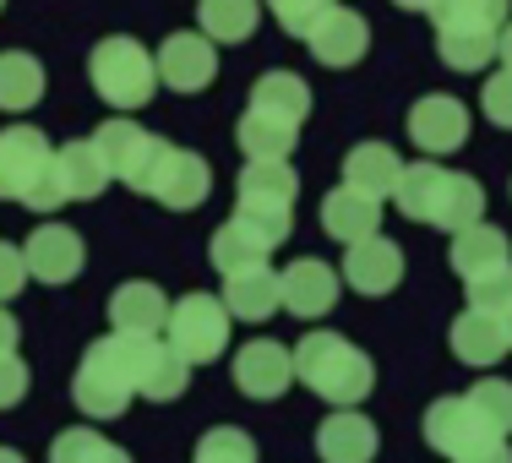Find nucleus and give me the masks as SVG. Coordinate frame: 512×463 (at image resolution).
<instances>
[{
    "mask_svg": "<svg viewBox=\"0 0 512 463\" xmlns=\"http://www.w3.org/2000/svg\"><path fill=\"white\" fill-rule=\"evenodd\" d=\"M0 463H28V458H22L17 447H0Z\"/></svg>",
    "mask_w": 512,
    "mask_h": 463,
    "instance_id": "nucleus-45",
    "label": "nucleus"
},
{
    "mask_svg": "<svg viewBox=\"0 0 512 463\" xmlns=\"http://www.w3.org/2000/svg\"><path fill=\"white\" fill-rule=\"evenodd\" d=\"M186 387H191V360L180 355L175 344H158V338H148V349H142V376H137V398L175 404Z\"/></svg>",
    "mask_w": 512,
    "mask_h": 463,
    "instance_id": "nucleus-25",
    "label": "nucleus"
},
{
    "mask_svg": "<svg viewBox=\"0 0 512 463\" xmlns=\"http://www.w3.org/2000/svg\"><path fill=\"white\" fill-rule=\"evenodd\" d=\"M376 224H382V202L365 197L355 186H338L322 197V229L327 240H338V246H355V240L376 235Z\"/></svg>",
    "mask_w": 512,
    "mask_h": 463,
    "instance_id": "nucleus-21",
    "label": "nucleus"
},
{
    "mask_svg": "<svg viewBox=\"0 0 512 463\" xmlns=\"http://www.w3.org/2000/svg\"><path fill=\"white\" fill-rule=\"evenodd\" d=\"M306 44H311V55L322 60V66L344 71V66H355V60H365V50H371V22H365L360 11H349V6H333L306 33Z\"/></svg>",
    "mask_w": 512,
    "mask_h": 463,
    "instance_id": "nucleus-17",
    "label": "nucleus"
},
{
    "mask_svg": "<svg viewBox=\"0 0 512 463\" xmlns=\"http://www.w3.org/2000/svg\"><path fill=\"white\" fill-rule=\"evenodd\" d=\"M463 289H469V306H474V311L502 316V311L512 306V262H507V267H491V273L463 278Z\"/></svg>",
    "mask_w": 512,
    "mask_h": 463,
    "instance_id": "nucleus-36",
    "label": "nucleus"
},
{
    "mask_svg": "<svg viewBox=\"0 0 512 463\" xmlns=\"http://www.w3.org/2000/svg\"><path fill=\"white\" fill-rule=\"evenodd\" d=\"M425 442H431V453H442V458H458V453H469V447H480V442H507V436H491L485 431V420L469 409V398H436L431 409H425Z\"/></svg>",
    "mask_w": 512,
    "mask_h": 463,
    "instance_id": "nucleus-16",
    "label": "nucleus"
},
{
    "mask_svg": "<svg viewBox=\"0 0 512 463\" xmlns=\"http://www.w3.org/2000/svg\"><path fill=\"white\" fill-rule=\"evenodd\" d=\"M142 349L148 338H126V333H104L88 344L77 376H71V404L93 420H115L126 414V404L137 398V376H142Z\"/></svg>",
    "mask_w": 512,
    "mask_h": 463,
    "instance_id": "nucleus-2",
    "label": "nucleus"
},
{
    "mask_svg": "<svg viewBox=\"0 0 512 463\" xmlns=\"http://www.w3.org/2000/svg\"><path fill=\"white\" fill-rule=\"evenodd\" d=\"M55 175H60V186H66V197L71 202H93V197H104V186H109V169H104V158L99 148H93V137L88 142H66V148H55Z\"/></svg>",
    "mask_w": 512,
    "mask_h": 463,
    "instance_id": "nucleus-28",
    "label": "nucleus"
},
{
    "mask_svg": "<svg viewBox=\"0 0 512 463\" xmlns=\"http://www.w3.org/2000/svg\"><path fill=\"white\" fill-rule=\"evenodd\" d=\"M447 257H453V273L458 278H474V273H491V267H507L512 262V246L507 235L496 224H469L453 235V246H447Z\"/></svg>",
    "mask_w": 512,
    "mask_h": 463,
    "instance_id": "nucleus-27",
    "label": "nucleus"
},
{
    "mask_svg": "<svg viewBox=\"0 0 512 463\" xmlns=\"http://www.w3.org/2000/svg\"><path fill=\"white\" fill-rule=\"evenodd\" d=\"M436 55L453 71H485L496 60V33H436Z\"/></svg>",
    "mask_w": 512,
    "mask_h": 463,
    "instance_id": "nucleus-34",
    "label": "nucleus"
},
{
    "mask_svg": "<svg viewBox=\"0 0 512 463\" xmlns=\"http://www.w3.org/2000/svg\"><path fill=\"white\" fill-rule=\"evenodd\" d=\"M316 453H322V463H371L376 458V425L360 409H333L316 425Z\"/></svg>",
    "mask_w": 512,
    "mask_h": 463,
    "instance_id": "nucleus-19",
    "label": "nucleus"
},
{
    "mask_svg": "<svg viewBox=\"0 0 512 463\" xmlns=\"http://www.w3.org/2000/svg\"><path fill=\"white\" fill-rule=\"evenodd\" d=\"M44 99V66L28 50H6L0 55V109L6 115H22Z\"/></svg>",
    "mask_w": 512,
    "mask_h": 463,
    "instance_id": "nucleus-30",
    "label": "nucleus"
},
{
    "mask_svg": "<svg viewBox=\"0 0 512 463\" xmlns=\"http://www.w3.org/2000/svg\"><path fill=\"white\" fill-rule=\"evenodd\" d=\"M88 77H93V93H99L104 104H115L120 115H131V109L153 104V93H158V60L142 50L131 33H109V39L93 44Z\"/></svg>",
    "mask_w": 512,
    "mask_h": 463,
    "instance_id": "nucleus-4",
    "label": "nucleus"
},
{
    "mask_svg": "<svg viewBox=\"0 0 512 463\" xmlns=\"http://www.w3.org/2000/svg\"><path fill=\"white\" fill-rule=\"evenodd\" d=\"M191 463H256V442L240 425H213L197 442V458Z\"/></svg>",
    "mask_w": 512,
    "mask_h": 463,
    "instance_id": "nucleus-35",
    "label": "nucleus"
},
{
    "mask_svg": "<svg viewBox=\"0 0 512 463\" xmlns=\"http://www.w3.org/2000/svg\"><path fill=\"white\" fill-rule=\"evenodd\" d=\"M50 164H55V148L44 142V131L6 126L0 131V202H22Z\"/></svg>",
    "mask_w": 512,
    "mask_h": 463,
    "instance_id": "nucleus-13",
    "label": "nucleus"
},
{
    "mask_svg": "<svg viewBox=\"0 0 512 463\" xmlns=\"http://www.w3.org/2000/svg\"><path fill=\"white\" fill-rule=\"evenodd\" d=\"M17 344H22V327H17V316L0 306V355H17Z\"/></svg>",
    "mask_w": 512,
    "mask_h": 463,
    "instance_id": "nucleus-42",
    "label": "nucleus"
},
{
    "mask_svg": "<svg viewBox=\"0 0 512 463\" xmlns=\"http://www.w3.org/2000/svg\"><path fill=\"white\" fill-rule=\"evenodd\" d=\"M436 33H502L507 28V0H436L431 6Z\"/></svg>",
    "mask_w": 512,
    "mask_h": 463,
    "instance_id": "nucleus-31",
    "label": "nucleus"
},
{
    "mask_svg": "<svg viewBox=\"0 0 512 463\" xmlns=\"http://www.w3.org/2000/svg\"><path fill=\"white\" fill-rule=\"evenodd\" d=\"M333 6H338V0H267V11L278 17V28H284L289 39H306V33H311Z\"/></svg>",
    "mask_w": 512,
    "mask_h": 463,
    "instance_id": "nucleus-37",
    "label": "nucleus"
},
{
    "mask_svg": "<svg viewBox=\"0 0 512 463\" xmlns=\"http://www.w3.org/2000/svg\"><path fill=\"white\" fill-rule=\"evenodd\" d=\"M463 398H469V409L485 420L491 436H512V382H502V376H480Z\"/></svg>",
    "mask_w": 512,
    "mask_h": 463,
    "instance_id": "nucleus-33",
    "label": "nucleus"
},
{
    "mask_svg": "<svg viewBox=\"0 0 512 463\" xmlns=\"http://www.w3.org/2000/svg\"><path fill=\"white\" fill-rule=\"evenodd\" d=\"M0 6H6V0H0Z\"/></svg>",
    "mask_w": 512,
    "mask_h": 463,
    "instance_id": "nucleus-47",
    "label": "nucleus"
},
{
    "mask_svg": "<svg viewBox=\"0 0 512 463\" xmlns=\"http://www.w3.org/2000/svg\"><path fill=\"white\" fill-rule=\"evenodd\" d=\"M224 306L235 322H267L273 311H284V295H278V273L273 267H246V273L224 278Z\"/></svg>",
    "mask_w": 512,
    "mask_h": 463,
    "instance_id": "nucleus-24",
    "label": "nucleus"
},
{
    "mask_svg": "<svg viewBox=\"0 0 512 463\" xmlns=\"http://www.w3.org/2000/svg\"><path fill=\"white\" fill-rule=\"evenodd\" d=\"M453 463H512V447L507 442H480V447H469V453H458Z\"/></svg>",
    "mask_w": 512,
    "mask_h": 463,
    "instance_id": "nucleus-41",
    "label": "nucleus"
},
{
    "mask_svg": "<svg viewBox=\"0 0 512 463\" xmlns=\"http://www.w3.org/2000/svg\"><path fill=\"white\" fill-rule=\"evenodd\" d=\"M338 284H344V273L338 267H327L322 257H295L278 273V295H284V311L300 316V322H316V316H327L338 306Z\"/></svg>",
    "mask_w": 512,
    "mask_h": 463,
    "instance_id": "nucleus-12",
    "label": "nucleus"
},
{
    "mask_svg": "<svg viewBox=\"0 0 512 463\" xmlns=\"http://www.w3.org/2000/svg\"><path fill=\"white\" fill-rule=\"evenodd\" d=\"M235 387L256 404H273V398L289 393V382H295V349H284L278 338H251V344L235 349Z\"/></svg>",
    "mask_w": 512,
    "mask_h": 463,
    "instance_id": "nucleus-8",
    "label": "nucleus"
},
{
    "mask_svg": "<svg viewBox=\"0 0 512 463\" xmlns=\"http://www.w3.org/2000/svg\"><path fill=\"white\" fill-rule=\"evenodd\" d=\"M480 109H485V120L491 126H502V131H512V71L502 66L491 82H485V93H480Z\"/></svg>",
    "mask_w": 512,
    "mask_h": 463,
    "instance_id": "nucleus-38",
    "label": "nucleus"
},
{
    "mask_svg": "<svg viewBox=\"0 0 512 463\" xmlns=\"http://www.w3.org/2000/svg\"><path fill=\"white\" fill-rule=\"evenodd\" d=\"M463 137H469V109H463V99H453V93H425V99H414V109H409V142L425 158L458 153Z\"/></svg>",
    "mask_w": 512,
    "mask_h": 463,
    "instance_id": "nucleus-9",
    "label": "nucleus"
},
{
    "mask_svg": "<svg viewBox=\"0 0 512 463\" xmlns=\"http://www.w3.org/2000/svg\"><path fill=\"white\" fill-rule=\"evenodd\" d=\"M398 175H404V158L387 148V142H355L344 158V186H355L376 202H387L398 191Z\"/></svg>",
    "mask_w": 512,
    "mask_h": 463,
    "instance_id": "nucleus-23",
    "label": "nucleus"
},
{
    "mask_svg": "<svg viewBox=\"0 0 512 463\" xmlns=\"http://www.w3.org/2000/svg\"><path fill=\"white\" fill-rule=\"evenodd\" d=\"M344 284L355 295H393L404 284V251L387 235H365L355 246H344Z\"/></svg>",
    "mask_w": 512,
    "mask_h": 463,
    "instance_id": "nucleus-15",
    "label": "nucleus"
},
{
    "mask_svg": "<svg viewBox=\"0 0 512 463\" xmlns=\"http://www.w3.org/2000/svg\"><path fill=\"white\" fill-rule=\"evenodd\" d=\"M207 191H213V169H207V158L186 153V148H169L158 158L153 180L142 197H153L158 207H169V213H191V207L207 202Z\"/></svg>",
    "mask_w": 512,
    "mask_h": 463,
    "instance_id": "nucleus-11",
    "label": "nucleus"
},
{
    "mask_svg": "<svg viewBox=\"0 0 512 463\" xmlns=\"http://www.w3.org/2000/svg\"><path fill=\"white\" fill-rule=\"evenodd\" d=\"M169 327V300L158 284H120L109 295V333L126 338H158Z\"/></svg>",
    "mask_w": 512,
    "mask_h": 463,
    "instance_id": "nucleus-18",
    "label": "nucleus"
},
{
    "mask_svg": "<svg viewBox=\"0 0 512 463\" xmlns=\"http://www.w3.org/2000/svg\"><path fill=\"white\" fill-rule=\"evenodd\" d=\"M306 115H311V88L295 71H267V77H256L246 115L235 126L240 153L246 158H289Z\"/></svg>",
    "mask_w": 512,
    "mask_h": 463,
    "instance_id": "nucleus-1",
    "label": "nucleus"
},
{
    "mask_svg": "<svg viewBox=\"0 0 512 463\" xmlns=\"http://www.w3.org/2000/svg\"><path fill=\"white\" fill-rule=\"evenodd\" d=\"M447 344H453V355L463 365H496L507 355V333H502V316H491V311H463L458 322H453V333H447Z\"/></svg>",
    "mask_w": 512,
    "mask_h": 463,
    "instance_id": "nucleus-26",
    "label": "nucleus"
},
{
    "mask_svg": "<svg viewBox=\"0 0 512 463\" xmlns=\"http://www.w3.org/2000/svg\"><path fill=\"white\" fill-rule=\"evenodd\" d=\"M447 186H453V169H442L436 158H420V164H404L393 202H398V213H404V218H414V224H436Z\"/></svg>",
    "mask_w": 512,
    "mask_h": 463,
    "instance_id": "nucleus-20",
    "label": "nucleus"
},
{
    "mask_svg": "<svg viewBox=\"0 0 512 463\" xmlns=\"http://www.w3.org/2000/svg\"><path fill=\"white\" fill-rule=\"evenodd\" d=\"M93 148H99L109 180H126L131 191H148V180H153L158 158L169 153V142L153 137L148 126H137L131 115H115V120H104V126L93 131Z\"/></svg>",
    "mask_w": 512,
    "mask_h": 463,
    "instance_id": "nucleus-6",
    "label": "nucleus"
},
{
    "mask_svg": "<svg viewBox=\"0 0 512 463\" xmlns=\"http://www.w3.org/2000/svg\"><path fill=\"white\" fill-rule=\"evenodd\" d=\"M50 463H131L126 447H115L109 436L88 431V425H71L50 442Z\"/></svg>",
    "mask_w": 512,
    "mask_h": 463,
    "instance_id": "nucleus-32",
    "label": "nucleus"
},
{
    "mask_svg": "<svg viewBox=\"0 0 512 463\" xmlns=\"http://www.w3.org/2000/svg\"><path fill=\"white\" fill-rule=\"evenodd\" d=\"M295 169H289V158H246V169H240L235 180V213L251 218V224H262L267 235L284 246L289 240V213H295Z\"/></svg>",
    "mask_w": 512,
    "mask_h": 463,
    "instance_id": "nucleus-5",
    "label": "nucleus"
},
{
    "mask_svg": "<svg viewBox=\"0 0 512 463\" xmlns=\"http://www.w3.org/2000/svg\"><path fill=\"white\" fill-rule=\"evenodd\" d=\"M496 60H502V66L512 71V17H507V28L496 33Z\"/></svg>",
    "mask_w": 512,
    "mask_h": 463,
    "instance_id": "nucleus-43",
    "label": "nucleus"
},
{
    "mask_svg": "<svg viewBox=\"0 0 512 463\" xmlns=\"http://www.w3.org/2000/svg\"><path fill=\"white\" fill-rule=\"evenodd\" d=\"M502 333H507V349H512V306L502 311Z\"/></svg>",
    "mask_w": 512,
    "mask_h": 463,
    "instance_id": "nucleus-46",
    "label": "nucleus"
},
{
    "mask_svg": "<svg viewBox=\"0 0 512 463\" xmlns=\"http://www.w3.org/2000/svg\"><path fill=\"white\" fill-rule=\"evenodd\" d=\"M153 60H158V82L169 93H202L218 77V44L207 33H169Z\"/></svg>",
    "mask_w": 512,
    "mask_h": 463,
    "instance_id": "nucleus-10",
    "label": "nucleus"
},
{
    "mask_svg": "<svg viewBox=\"0 0 512 463\" xmlns=\"http://www.w3.org/2000/svg\"><path fill=\"white\" fill-rule=\"evenodd\" d=\"M273 251H278V240L267 235L262 224L240 218V213L213 235V267H218L224 278H229V273H246V267H262L267 257H273Z\"/></svg>",
    "mask_w": 512,
    "mask_h": 463,
    "instance_id": "nucleus-22",
    "label": "nucleus"
},
{
    "mask_svg": "<svg viewBox=\"0 0 512 463\" xmlns=\"http://www.w3.org/2000/svg\"><path fill=\"white\" fill-rule=\"evenodd\" d=\"M28 398V365H22V355H0V409L22 404Z\"/></svg>",
    "mask_w": 512,
    "mask_h": 463,
    "instance_id": "nucleus-40",
    "label": "nucleus"
},
{
    "mask_svg": "<svg viewBox=\"0 0 512 463\" xmlns=\"http://www.w3.org/2000/svg\"><path fill=\"white\" fill-rule=\"evenodd\" d=\"M22 284H28V257H22V246H6V240H0V306L17 300Z\"/></svg>",
    "mask_w": 512,
    "mask_h": 463,
    "instance_id": "nucleus-39",
    "label": "nucleus"
},
{
    "mask_svg": "<svg viewBox=\"0 0 512 463\" xmlns=\"http://www.w3.org/2000/svg\"><path fill=\"white\" fill-rule=\"evenodd\" d=\"M295 376L311 387L322 404L333 409H360L376 387V365L365 349H355L344 333H327V327H311L295 349Z\"/></svg>",
    "mask_w": 512,
    "mask_h": 463,
    "instance_id": "nucleus-3",
    "label": "nucleus"
},
{
    "mask_svg": "<svg viewBox=\"0 0 512 463\" xmlns=\"http://www.w3.org/2000/svg\"><path fill=\"white\" fill-rule=\"evenodd\" d=\"M262 22L256 0H202L197 6V33H207L213 44H246Z\"/></svg>",
    "mask_w": 512,
    "mask_h": 463,
    "instance_id": "nucleus-29",
    "label": "nucleus"
},
{
    "mask_svg": "<svg viewBox=\"0 0 512 463\" xmlns=\"http://www.w3.org/2000/svg\"><path fill=\"white\" fill-rule=\"evenodd\" d=\"M22 257H28V278L71 284L82 273V262H88V246H82V235L71 224H39L28 235V246H22Z\"/></svg>",
    "mask_w": 512,
    "mask_h": 463,
    "instance_id": "nucleus-14",
    "label": "nucleus"
},
{
    "mask_svg": "<svg viewBox=\"0 0 512 463\" xmlns=\"http://www.w3.org/2000/svg\"><path fill=\"white\" fill-rule=\"evenodd\" d=\"M393 6H404V11H431L436 0H393Z\"/></svg>",
    "mask_w": 512,
    "mask_h": 463,
    "instance_id": "nucleus-44",
    "label": "nucleus"
},
{
    "mask_svg": "<svg viewBox=\"0 0 512 463\" xmlns=\"http://www.w3.org/2000/svg\"><path fill=\"white\" fill-rule=\"evenodd\" d=\"M229 327H235V316H229L224 300L213 295H180L175 306H169V344L180 349L191 365H207L218 360L229 349Z\"/></svg>",
    "mask_w": 512,
    "mask_h": 463,
    "instance_id": "nucleus-7",
    "label": "nucleus"
}]
</instances>
